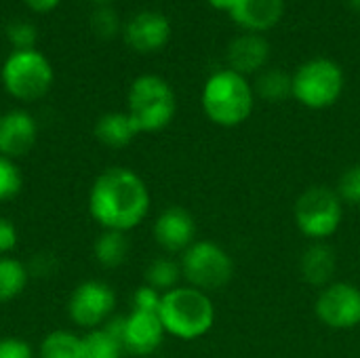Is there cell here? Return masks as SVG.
Instances as JSON below:
<instances>
[{
	"instance_id": "obj_31",
	"label": "cell",
	"mask_w": 360,
	"mask_h": 358,
	"mask_svg": "<svg viewBox=\"0 0 360 358\" xmlns=\"http://www.w3.org/2000/svg\"><path fill=\"white\" fill-rule=\"evenodd\" d=\"M17 247V228L11 219L0 215V257L8 255Z\"/></svg>"
},
{
	"instance_id": "obj_1",
	"label": "cell",
	"mask_w": 360,
	"mask_h": 358,
	"mask_svg": "<svg viewBox=\"0 0 360 358\" xmlns=\"http://www.w3.org/2000/svg\"><path fill=\"white\" fill-rule=\"evenodd\" d=\"M152 196L133 169L110 167L99 173L89 190V213L103 230L131 232L150 213Z\"/></svg>"
},
{
	"instance_id": "obj_14",
	"label": "cell",
	"mask_w": 360,
	"mask_h": 358,
	"mask_svg": "<svg viewBox=\"0 0 360 358\" xmlns=\"http://www.w3.org/2000/svg\"><path fill=\"white\" fill-rule=\"evenodd\" d=\"M171 38V23L165 15L154 11H143L135 15L124 27V40L131 49L139 53L160 51Z\"/></svg>"
},
{
	"instance_id": "obj_2",
	"label": "cell",
	"mask_w": 360,
	"mask_h": 358,
	"mask_svg": "<svg viewBox=\"0 0 360 358\" xmlns=\"http://www.w3.org/2000/svg\"><path fill=\"white\" fill-rule=\"evenodd\" d=\"M215 304L209 293L194 289L190 285H179L162 293L158 308V319L165 333L181 340L194 342L205 338L215 325Z\"/></svg>"
},
{
	"instance_id": "obj_26",
	"label": "cell",
	"mask_w": 360,
	"mask_h": 358,
	"mask_svg": "<svg viewBox=\"0 0 360 358\" xmlns=\"http://www.w3.org/2000/svg\"><path fill=\"white\" fill-rule=\"evenodd\" d=\"M335 192L340 194L344 205H354L360 207V165H352L348 167L335 186Z\"/></svg>"
},
{
	"instance_id": "obj_9",
	"label": "cell",
	"mask_w": 360,
	"mask_h": 358,
	"mask_svg": "<svg viewBox=\"0 0 360 358\" xmlns=\"http://www.w3.org/2000/svg\"><path fill=\"white\" fill-rule=\"evenodd\" d=\"M314 314L329 329H356L360 327V287L348 281H333L319 291Z\"/></svg>"
},
{
	"instance_id": "obj_13",
	"label": "cell",
	"mask_w": 360,
	"mask_h": 358,
	"mask_svg": "<svg viewBox=\"0 0 360 358\" xmlns=\"http://www.w3.org/2000/svg\"><path fill=\"white\" fill-rule=\"evenodd\" d=\"M38 137V124L25 110H8L0 116V156L11 160L30 154Z\"/></svg>"
},
{
	"instance_id": "obj_17",
	"label": "cell",
	"mask_w": 360,
	"mask_h": 358,
	"mask_svg": "<svg viewBox=\"0 0 360 358\" xmlns=\"http://www.w3.org/2000/svg\"><path fill=\"white\" fill-rule=\"evenodd\" d=\"M270 57V44L264 36L259 34H243L234 38L228 46V61L230 70L247 76L259 72Z\"/></svg>"
},
{
	"instance_id": "obj_35",
	"label": "cell",
	"mask_w": 360,
	"mask_h": 358,
	"mask_svg": "<svg viewBox=\"0 0 360 358\" xmlns=\"http://www.w3.org/2000/svg\"><path fill=\"white\" fill-rule=\"evenodd\" d=\"M91 2H95V4H105V2H110V0H91Z\"/></svg>"
},
{
	"instance_id": "obj_36",
	"label": "cell",
	"mask_w": 360,
	"mask_h": 358,
	"mask_svg": "<svg viewBox=\"0 0 360 358\" xmlns=\"http://www.w3.org/2000/svg\"><path fill=\"white\" fill-rule=\"evenodd\" d=\"M150 358H158V357H150Z\"/></svg>"
},
{
	"instance_id": "obj_3",
	"label": "cell",
	"mask_w": 360,
	"mask_h": 358,
	"mask_svg": "<svg viewBox=\"0 0 360 358\" xmlns=\"http://www.w3.org/2000/svg\"><path fill=\"white\" fill-rule=\"evenodd\" d=\"M255 103V91L247 76L234 70H219L209 76L200 93V106L205 116L224 129L243 124Z\"/></svg>"
},
{
	"instance_id": "obj_20",
	"label": "cell",
	"mask_w": 360,
	"mask_h": 358,
	"mask_svg": "<svg viewBox=\"0 0 360 358\" xmlns=\"http://www.w3.org/2000/svg\"><path fill=\"white\" fill-rule=\"evenodd\" d=\"M129 249H131V245H129L127 232H116V230H103L93 245L95 260L103 268L122 266L129 257Z\"/></svg>"
},
{
	"instance_id": "obj_32",
	"label": "cell",
	"mask_w": 360,
	"mask_h": 358,
	"mask_svg": "<svg viewBox=\"0 0 360 358\" xmlns=\"http://www.w3.org/2000/svg\"><path fill=\"white\" fill-rule=\"evenodd\" d=\"M27 8H32L34 13H51L53 8L59 6L61 0H23Z\"/></svg>"
},
{
	"instance_id": "obj_34",
	"label": "cell",
	"mask_w": 360,
	"mask_h": 358,
	"mask_svg": "<svg viewBox=\"0 0 360 358\" xmlns=\"http://www.w3.org/2000/svg\"><path fill=\"white\" fill-rule=\"evenodd\" d=\"M350 4H352V8H354V11H359L360 13V0H350Z\"/></svg>"
},
{
	"instance_id": "obj_12",
	"label": "cell",
	"mask_w": 360,
	"mask_h": 358,
	"mask_svg": "<svg viewBox=\"0 0 360 358\" xmlns=\"http://www.w3.org/2000/svg\"><path fill=\"white\" fill-rule=\"evenodd\" d=\"M152 234L162 251L184 253L190 245L196 243V219L188 209L171 205L162 209L160 215L154 219Z\"/></svg>"
},
{
	"instance_id": "obj_10",
	"label": "cell",
	"mask_w": 360,
	"mask_h": 358,
	"mask_svg": "<svg viewBox=\"0 0 360 358\" xmlns=\"http://www.w3.org/2000/svg\"><path fill=\"white\" fill-rule=\"evenodd\" d=\"M116 308V293L103 281H84L80 283L68 302L70 321L86 331L103 327Z\"/></svg>"
},
{
	"instance_id": "obj_21",
	"label": "cell",
	"mask_w": 360,
	"mask_h": 358,
	"mask_svg": "<svg viewBox=\"0 0 360 358\" xmlns=\"http://www.w3.org/2000/svg\"><path fill=\"white\" fill-rule=\"evenodd\" d=\"M38 358H86L84 357V340L72 331H51L42 338Z\"/></svg>"
},
{
	"instance_id": "obj_27",
	"label": "cell",
	"mask_w": 360,
	"mask_h": 358,
	"mask_svg": "<svg viewBox=\"0 0 360 358\" xmlns=\"http://www.w3.org/2000/svg\"><path fill=\"white\" fill-rule=\"evenodd\" d=\"M6 38L15 49H34L38 34L30 21H13L6 27Z\"/></svg>"
},
{
	"instance_id": "obj_22",
	"label": "cell",
	"mask_w": 360,
	"mask_h": 358,
	"mask_svg": "<svg viewBox=\"0 0 360 358\" xmlns=\"http://www.w3.org/2000/svg\"><path fill=\"white\" fill-rule=\"evenodd\" d=\"M30 281V270L23 262L15 257H0V304L13 302L19 298Z\"/></svg>"
},
{
	"instance_id": "obj_24",
	"label": "cell",
	"mask_w": 360,
	"mask_h": 358,
	"mask_svg": "<svg viewBox=\"0 0 360 358\" xmlns=\"http://www.w3.org/2000/svg\"><path fill=\"white\" fill-rule=\"evenodd\" d=\"M181 266L173 257H156L146 268V285L154 287L160 293H167L175 287H179L181 281Z\"/></svg>"
},
{
	"instance_id": "obj_16",
	"label": "cell",
	"mask_w": 360,
	"mask_h": 358,
	"mask_svg": "<svg viewBox=\"0 0 360 358\" xmlns=\"http://www.w3.org/2000/svg\"><path fill=\"white\" fill-rule=\"evenodd\" d=\"M285 13V0H234L232 19L245 30L259 34L274 27Z\"/></svg>"
},
{
	"instance_id": "obj_11",
	"label": "cell",
	"mask_w": 360,
	"mask_h": 358,
	"mask_svg": "<svg viewBox=\"0 0 360 358\" xmlns=\"http://www.w3.org/2000/svg\"><path fill=\"white\" fill-rule=\"evenodd\" d=\"M118 335L124 352L133 357L150 358L165 342V327L154 312L131 310L127 317L116 319Z\"/></svg>"
},
{
	"instance_id": "obj_18",
	"label": "cell",
	"mask_w": 360,
	"mask_h": 358,
	"mask_svg": "<svg viewBox=\"0 0 360 358\" xmlns=\"http://www.w3.org/2000/svg\"><path fill=\"white\" fill-rule=\"evenodd\" d=\"M139 133L127 112H108L95 122V137L108 148H124Z\"/></svg>"
},
{
	"instance_id": "obj_25",
	"label": "cell",
	"mask_w": 360,
	"mask_h": 358,
	"mask_svg": "<svg viewBox=\"0 0 360 358\" xmlns=\"http://www.w3.org/2000/svg\"><path fill=\"white\" fill-rule=\"evenodd\" d=\"M23 177L15 160L0 156V200H11L21 192Z\"/></svg>"
},
{
	"instance_id": "obj_28",
	"label": "cell",
	"mask_w": 360,
	"mask_h": 358,
	"mask_svg": "<svg viewBox=\"0 0 360 358\" xmlns=\"http://www.w3.org/2000/svg\"><path fill=\"white\" fill-rule=\"evenodd\" d=\"M131 302H133V310L158 314V308H160V302H162V293L156 291V289L150 287V285H141V287L135 289Z\"/></svg>"
},
{
	"instance_id": "obj_6",
	"label": "cell",
	"mask_w": 360,
	"mask_h": 358,
	"mask_svg": "<svg viewBox=\"0 0 360 358\" xmlns=\"http://www.w3.org/2000/svg\"><path fill=\"white\" fill-rule=\"evenodd\" d=\"M344 207L335 188L312 186L295 200L293 219L310 243H327L344 222Z\"/></svg>"
},
{
	"instance_id": "obj_30",
	"label": "cell",
	"mask_w": 360,
	"mask_h": 358,
	"mask_svg": "<svg viewBox=\"0 0 360 358\" xmlns=\"http://www.w3.org/2000/svg\"><path fill=\"white\" fill-rule=\"evenodd\" d=\"M0 358H34V348L21 338H2Z\"/></svg>"
},
{
	"instance_id": "obj_23",
	"label": "cell",
	"mask_w": 360,
	"mask_h": 358,
	"mask_svg": "<svg viewBox=\"0 0 360 358\" xmlns=\"http://www.w3.org/2000/svg\"><path fill=\"white\" fill-rule=\"evenodd\" d=\"M255 95H259L266 101H285L293 97V76L287 74L285 70H266L257 76L253 84Z\"/></svg>"
},
{
	"instance_id": "obj_5",
	"label": "cell",
	"mask_w": 360,
	"mask_h": 358,
	"mask_svg": "<svg viewBox=\"0 0 360 358\" xmlns=\"http://www.w3.org/2000/svg\"><path fill=\"white\" fill-rule=\"evenodd\" d=\"M4 91L19 101L42 99L53 87V65L38 49H15L0 68Z\"/></svg>"
},
{
	"instance_id": "obj_15",
	"label": "cell",
	"mask_w": 360,
	"mask_h": 358,
	"mask_svg": "<svg viewBox=\"0 0 360 358\" xmlns=\"http://www.w3.org/2000/svg\"><path fill=\"white\" fill-rule=\"evenodd\" d=\"M338 272V255L329 243H310L300 257V276L306 285L325 289Z\"/></svg>"
},
{
	"instance_id": "obj_7",
	"label": "cell",
	"mask_w": 360,
	"mask_h": 358,
	"mask_svg": "<svg viewBox=\"0 0 360 358\" xmlns=\"http://www.w3.org/2000/svg\"><path fill=\"white\" fill-rule=\"evenodd\" d=\"M181 276L186 285L205 293L226 289L234 279L232 255L213 241H196L190 245L179 260Z\"/></svg>"
},
{
	"instance_id": "obj_8",
	"label": "cell",
	"mask_w": 360,
	"mask_h": 358,
	"mask_svg": "<svg viewBox=\"0 0 360 358\" xmlns=\"http://www.w3.org/2000/svg\"><path fill=\"white\" fill-rule=\"evenodd\" d=\"M344 72L327 57H314L293 74V97L310 110L331 108L344 93Z\"/></svg>"
},
{
	"instance_id": "obj_33",
	"label": "cell",
	"mask_w": 360,
	"mask_h": 358,
	"mask_svg": "<svg viewBox=\"0 0 360 358\" xmlns=\"http://www.w3.org/2000/svg\"><path fill=\"white\" fill-rule=\"evenodd\" d=\"M209 4L219 8V11H230L234 6V0H209Z\"/></svg>"
},
{
	"instance_id": "obj_29",
	"label": "cell",
	"mask_w": 360,
	"mask_h": 358,
	"mask_svg": "<svg viewBox=\"0 0 360 358\" xmlns=\"http://www.w3.org/2000/svg\"><path fill=\"white\" fill-rule=\"evenodd\" d=\"M91 27L95 30V34L110 38L118 32V17L114 15L112 8H99L95 11V15L91 17Z\"/></svg>"
},
{
	"instance_id": "obj_4",
	"label": "cell",
	"mask_w": 360,
	"mask_h": 358,
	"mask_svg": "<svg viewBox=\"0 0 360 358\" xmlns=\"http://www.w3.org/2000/svg\"><path fill=\"white\" fill-rule=\"evenodd\" d=\"M177 112V99L171 84L156 76L143 74L133 80L127 97V114L137 133H158L171 124Z\"/></svg>"
},
{
	"instance_id": "obj_19",
	"label": "cell",
	"mask_w": 360,
	"mask_h": 358,
	"mask_svg": "<svg viewBox=\"0 0 360 358\" xmlns=\"http://www.w3.org/2000/svg\"><path fill=\"white\" fill-rule=\"evenodd\" d=\"M84 357L86 358H122L124 346L118 335L116 321L89 331L84 338Z\"/></svg>"
}]
</instances>
